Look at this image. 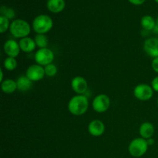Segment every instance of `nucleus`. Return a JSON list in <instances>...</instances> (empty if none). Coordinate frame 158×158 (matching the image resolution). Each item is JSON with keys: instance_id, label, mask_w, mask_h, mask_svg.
<instances>
[{"instance_id": "1", "label": "nucleus", "mask_w": 158, "mask_h": 158, "mask_svg": "<svg viewBox=\"0 0 158 158\" xmlns=\"http://www.w3.org/2000/svg\"><path fill=\"white\" fill-rule=\"evenodd\" d=\"M89 106L87 97L83 95H77L72 97L68 104L69 112L75 116H80L86 112Z\"/></svg>"}, {"instance_id": "2", "label": "nucleus", "mask_w": 158, "mask_h": 158, "mask_svg": "<svg viewBox=\"0 0 158 158\" xmlns=\"http://www.w3.org/2000/svg\"><path fill=\"white\" fill-rule=\"evenodd\" d=\"M9 31L15 38H25L30 33V26L23 19H15L10 24Z\"/></svg>"}, {"instance_id": "3", "label": "nucleus", "mask_w": 158, "mask_h": 158, "mask_svg": "<svg viewBox=\"0 0 158 158\" xmlns=\"http://www.w3.org/2000/svg\"><path fill=\"white\" fill-rule=\"evenodd\" d=\"M52 20L49 15H40L34 19L32 28L38 34H45L49 32L52 27Z\"/></svg>"}, {"instance_id": "4", "label": "nucleus", "mask_w": 158, "mask_h": 158, "mask_svg": "<svg viewBox=\"0 0 158 158\" xmlns=\"http://www.w3.org/2000/svg\"><path fill=\"white\" fill-rule=\"evenodd\" d=\"M148 143L145 139L136 138L131 142L129 145V152L133 157H142L147 152L148 148Z\"/></svg>"}, {"instance_id": "5", "label": "nucleus", "mask_w": 158, "mask_h": 158, "mask_svg": "<svg viewBox=\"0 0 158 158\" xmlns=\"http://www.w3.org/2000/svg\"><path fill=\"white\" fill-rule=\"evenodd\" d=\"M54 60V53L51 49L47 48L40 49L35 54V60L38 65L47 66L52 63Z\"/></svg>"}, {"instance_id": "6", "label": "nucleus", "mask_w": 158, "mask_h": 158, "mask_svg": "<svg viewBox=\"0 0 158 158\" xmlns=\"http://www.w3.org/2000/svg\"><path fill=\"white\" fill-rule=\"evenodd\" d=\"M153 88L148 84H139L134 88V95L137 100H148L153 97Z\"/></svg>"}, {"instance_id": "7", "label": "nucleus", "mask_w": 158, "mask_h": 158, "mask_svg": "<svg viewBox=\"0 0 158 158\" xmlns=\"http://www.w3.org/2000/svg\"><path fill=\"white\" fill-rule=\"evenodd\" d=\"M110 100L105 94H100L94 98L93 101V108L97 113L106 112L110 107Z\"/></svg>"}, {"instance_id": "8", "label": "nucleus", "mask_w": 158, "mask_h": 158, "mask_svg": "<svg viewBox=\"0 0 158 158\" xmlns=\"http://www.w3.org/2000/svg\"><path fill=\"white\" fill-rule=\"evenodd\" d=\"M145 52L153 58L158 57V38H149L145 40L143 44Z\"/></svg>"}, {"instance_id": "9", "label": "nucleus", "mask_w": 158, "mask_h": 158, "mask_svg": "<svg viewBox=\"0 0 158 158\" xmlns=\"http://www.w3.org/2000/svg\"><path fill=\"white\" fill-rule=\"evenodd\" d=\"M45 75V70L40 65H32L26 70V77L31 81H39L42 80Z\"/></svg>"}, {"instance_id": "10", "label": "nucleus", "mask_w": 158, "mask_h": 158, "mask_svg": "<svg viewBox=\"0 0 158 158\" xmlns=\"http://www.w3.org/2000/svg\"><path fill=\"white\" fill-rule=\"evenodd\" d=\"M71 86H72L73 89L79 95H82L86 93L88 88L87 82L82 77H77L73 79Z\"/></svg>"}, {"instance_id": "11", "label": "nucleus", "mask_w": 158, "mask_h": 158, "mask_svg": "<svg viewBox=\"0 0 158 158\" xmlns=\"http://www.w3.org/2000/svg\"><path fill=\"white\" fill-rule=\"evenodd\" d=\"M20 46L17 42L15 40H9L6 42L4 45V51L9 57H15L18 56L20 52Z\"/></svg>"}, {"instance_id": "12", "label": "nucleus", "mask_w": 158, "mask_h": 158, "mask_svg": "<svg viewBox=\"0 0 158 158\" xmlns=\"http://www.w3.org/2000/svg\"><path fill=\"white\" fill-rule=\"evenodd\" d=\"M89 133L94 137H100L104 133L105 125L102 121L99 120H93L89 123L88 127Z\"/></svg>"}, {"instance_id": "13", "label": "nucleus", "mask_w": 158, "mask_h": 158, "mask_svg": "<svg viewBox=\"0 0 158 158\" xmlns=\"http://www.w3.org/2000/svg\"><path fill=\"white\" fill-rule=\"evenodd\" d=\"M19 44L20 49L25 52H32L36 46L35 40L29 38V37H25V38L21 39Z\"/></svg>"}, {"instance_id": "14", "label": "nucleus", "mask_w": 158, "mask_h": 158, "mask_svg": "<svg viewBox=\"0 0 158 158\" xmlns=\"http://www.w3.org/2000/svg\"><path fill=\"white\" fill-rule=\"evenodd\" d=\"M47 9L53 13H59L62 12L65 8L64 0H48Z\"/></svg>"}, {"instance_id": "15", "label": "nucleus", "mask_w": 158, "mask_h": 158, "mask_svg": "<svg viewBox=\"0 0 158 158\" xmlns=\"http://www.w3.org/2000/svg\"><path fill=\"white\" fill-rule=\"evenodd\" d=\"M154 133V127L149 122L142 123L140 127V134L143 139H150L152 137Z\"/></svg>"}, {"instance_id": "16", "label": "nucleus", "mask_w": 158, "mask_h": 158, "mask_svg": "<svg viewBox=\"0 0 158 158\" xmlns=\"http://www.w3.org/2000/svg\"><path fill=\"white\" fill-rule=\"evenodd\" d=\"M17 84V89L23 92H26L29 89H31L32 86V81H31L27 77L25 76H22V77H19V79L16 81Z\"/></svg>"}, {"instance_id": "17", "label": "nucleus", "mask_w": 158, "mask_h": 158, "mask_svg": "<svg viewBox=\"0 0 158 158\" xmlns=\"http://www.w3.org/2000/svg\"><path fill=\"white\" fill-rule=\"evenodd\" d=\"M2 89L6 94H12L17 89L16 82L8 79L2 82Z\"/></svg>"}, {"instance_id": "18", "label": "nucleus", "mask_w": 158, "mask_h": 158, "mask_svg": "<svg viewBox=\"0 0 158 158\" xmlns=\"http://www.w3.org/2000/svg\"><path fill=\"white\" fill-rule=\"evenodd\" d=\"M141 26L146 31L153 30L156 25V21L151 15H145L141 19Z\"/></svg>"}, {"instance_id": "19", "label": "nucleus", "mask_w": 158, "mask_h": 158, "mask_svg": "<svg viewBox=\"0 0 158 158\" xmlns=\"http://www.w3.org/2000/svg\"><path fill=\"white\" fill-rule=\"evenodd\" d=\"M35 43L40 49L46 48L48 45V39L44 34H37L35 36Z\"/></svg>"}, {"instance_id": "20", "label": "nucleus", "mask_w": 158, "mask_h": 158, "mask_svg": "<svg viewBox=\"0 0 158 158\" xmlns=\"http://www.w3.org/2000/svg\"><path fill=\"white\" fill-rule=\"evenodd\" d=\"M4 67L7 70H14L17 67V61L13 57H8L4 61Z\"/></svg>"}, {"instance_id": "21", "label": "nucleus", "mask_w": 158, "mask_h": 158, "mask_svg": "<svg viewBox=\"0 0 158 158\" xmlns=\"http://www.w3.org/2000/svg\"><path fill=\"white\" fill-rule=\"evenodd\" d=\"M0 12H1V15L6 17L9 19H12L15 17V12H14L13 9L12 8L7 7V6H1Z\"/></svg>"}, {"instance_id": "22", "label": "nucleus", "mask_w": 158, "mask_h": 158, "mask_svg": "<svg viewBox=\"0 0 158 158\" xmlns=\"http://www.w3.org/2000/svg\"><path fill=\"white\" fill-rule=\"evenodd\" d=\"M9 27H10V25H9V19L3 15H0V32L4 33Z\"/></svg>"}, {"instance_id": "23", "label": "nucleus", "mask_w": 158, "mask_h": 158, "mask_svg": "<svg viewBox=\"0 0 158 158\" xmlns=\"http://www.w3.org/2000/svg\"><path fill=\"white\" fill-rule=\"evenodd\" d=\"M44 70L45 74H46V76H48V77H54V76L57 73L56 66L54 64H52V63H50V64L45 66Z\"/></svg>"}, {"instance_id": "24", "label": "nucleus", "mask_w": 158, "mask_h": 158, "mask_svg": "<svg viewBox=\"0 0 158 158\" xmlns=\"http://www.w3.org/2000/svg\"><path fill=\"white\" fill-rule=\"evenodd\" d=\"M152 88L154 90H155L156 92H158V77H156L154 80H152Z\"/></svg>"}, {"instance_id": "25", "label": "nucleus", "mask_w": 158, "mask_h": 158, "mask_svg": "<svg viewBox=\"0 0 158 158\" xmlns=\"http://www.w3.org/2000/svg\"><path fill=\"white\" fill-rule=\"evenodd\" d=\"M152 68L156 73H158V57L154 58L152 62Z\"/></svg>"}, {"instance_id": "26", "label": "nucleus", "mask_w": 158, "mask_h": 158, "mask_svg": "<svg viewBox=\"0 0 158 158\" xmlns=\"http://www.w3.org/2000/svg\"><path fill=\"white\" fill-rule=\"evenodd\" d=\"M145 1H146V0H129L130 2L132 3L133 5H136V6L142 5Z\"/></svg>"}, {"instance_id": "27", "label": "nucleus", "mask_w": 158, "mask_h": 158, "mask_svg": "<svg viewBox=\"0 0 158 158\" xmlns=\"http://www.w3.org/2000/svg\"><path fill=\"white\" fill-rule=\"evenodd\" d=\"M147 141H148V145H152V144H154V139H152V138L148 139V140H147Z\"/></svg>"}, {"instance_id": "28", "label": "nucleus", "mask_w": 158, "mask_h": 158, "mask_svg": "<svg viewBox=\"0 0 158 158\" xmlns=\"http://www.w3.org/2000/svg\"><path fill=\"white\" fill-rule=\"evenodd\" d=\"M0 72H1V79H0V81L2 82V80H3V72H2V69H1Z\"/></svg>"}, {"instance_id": "29", "label": "nucleus", "mask_w": 158, "mask_h": 158, "mask_svg": "<svg viewBox=\"0 0 158 158\" xmlns=\"http://www.w3.org/2000/svg\"><path fill=\"white\" fill-rule=\"evenodd\" d=\"M157 27H158V17L157 18V19H156V25H155Z\"/></svg>"}, {"instance_id": "30", "label": "nucleus", "mask_w": 158, "mask_h": 158, "mask_svg": "<svg viewBox=\"0 0 158 158\" xmlns=\"http://www.w3.org/2000/svg\"><path fill=\"white\" fill-rule=\"evenodd\" d=\"M155 2H157V3H158V0H155Z\"/></svg>"}, {"instance_id": "31", "label": "nucleus", "mask_w": 158, "mask_h": 158, "mask_svg": "<svg viewBox=\"0 0 158 158\" xmlns=\"http://www.w3.org/2000/svg\"><path fill=\"white\" fill-rule=\"evenodd\" d=\"M157 105H158V98H157Z\"/></svg>"}]
</instances>
